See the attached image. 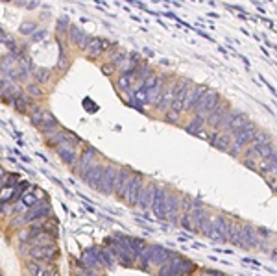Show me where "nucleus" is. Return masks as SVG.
Wrapping results in <instances>:
<instances>
[{
  "instance_id": "13",
  "label": "nucleus",
  "mask_w": 277,
  "mask_h": 276,
  "mask_svg": "<svg viewBox=\"0 0 277 276\" xmlns=\"http://www.w3.org/2000/svg\"><path fill=\"white\" fill-rule=\"evenodd\" d=\"M166 187L163 185H157L156 187V193H154V200H152V212L156 215L157 219H161V221H166Z\"/></svg>"
},
{
  "instance_id": "32",
  "label": "nucleus",
  "mask_w": 277,
  "mask_h": 276,
  "mask_svg": "<svg viewBox=\"0 0 277 276\" xmlns=\"http://www.w3.org/2000/svg\"><path fill=\"white\" fill-rule=\"evenodd\" d=\"M22 95V87L18 85V83H6V89H4V93H2V97L0 99H4V100L8 102V104H13V102L17 100L18 97Z\"/></svg>"
},
{
  "instance_id": "31",
  "label": "nucleus",
  "mask_w": 277,
  "mask_h": 276,
  "mask_svg": "<svg viewBox=\"0 0 277 276\" xmlns=\"http://www.w3.org/2000/svg\"><path fill=\"white\" fill-rule=\"evenodd\" d=\"M135 83H137V76H135V73L119 74V80H117V87H119V89H120L122 93L133 91Z\"/></svg>"
},
{
  "instance_id": "33",
  "label": "nucleus",
  "mask_w": 277,
  "mask_h": 276,
  "mask_svg": "<svg viewBox=\"0 0 277 276\" xmlns=\"http://www.w3.org/2000/svg\"><path fill=\"white\" fill-rule=\"evenodd\" d=\"M150 74H154V69L148 65L146 59H142V61L138 63L137 71H135V76H137V83H144L148 80V76H150ZM137 83H135V85H137Z\"/></svg>"
},
{
  "instance_id": "3",
  "label": "nucleus",
  "mask_w": 277,
  "mask_h": 276,
  "mask_svg": "<svg viewBox=\"0 0 277 276\" xmlns=\"http://www.w3.org/2000/svg\"><path fill=\"white\" fill-rule=\"evenodd\" d=\"M220 93L214 91V89H207V93L203 95L202 99H200V102L196 104V108H194V115L196 117H200V119H203L205 122H207V117L212 113V110L220 104Z\"/></svg>"
},
{
  "instance_id": "43",
  "label": "nucleus",
  "mask_w": 277,
  "mask_h": 276,
  "mask_svg": "<svg viewBox=\"0 0 277 276\" xmlns=\"http://www.w3.org/2000/svg\"><path fill=\"white\" fill-rule=\"evenodd\" d=\"M20 182V178H18L17 173H11V175H6V182H4V187H17V184Z\"/></svg>"
},
{
  "instance_id": "11",
  "label": "nucleus",
  "mask_w": 277,
  "mask_h": 276,
  "mask_svg": "<svg viewBox=\"0 0 277 276\" xmlns=\"http://www.w3.org/2000/svg\"><path fill=\"white\" fill-rule=\"evenodd\" d=\"M190 219H192L194 232H198V234H202V236H207V234H209L212 217L209 215V212H207L205 208L192 210V212H190Z\"/></svg>"
},
{
  "instance_id": "21",
  "label": "nucleus",
  "mask_w": 277,
  "mask_h": 276,
  "mask_svg": "<svg viewBox=\"0 0 277 276\" xmlns=\"http://www.w3.org/2000/svg\"><path fill=\"white\" fill-rule=\"evenodd\" d=\"M231 110H233V108H231L229 102H227V100H220V104H218V106L212 110L211 115L207 117V122H205V124H209L212 130H216V126L220 124V120L224 119V117H225V115H227Z\"/></svg>"
},
{
  "instance_id": "16",
  "label": "nucleus",
  "mask_w": 277,
  "mask_h": 276,
  "mask_svg": "<svg viewBox=\"0 0 277 276\" xmlns=\"http://www.w3.org/2000/svg\"><path fill=\"white\" fill-rule=\"evenodd\" d=\"M26 271L30 276H59L55 263H41V261H28Z\"/></svg>"
},
{
  "instance_id": "35",
  "label": "nucleus",
  "mask_w": 277,
  "mask_h": 276,
  "mask_svg": "<svg viewBox=\"0 0 277 276\" xmlns=\"http://www.w3.org/2000/svg\"><path fill=\"white\" fill-rule=\"evenodd\" d=\"M212 147L222 150V152H227L229 147H231V136L229 134H225V132H220V134H218V138L214 139Z\"/></svg>"
},
{
  "instance_id": "10",
  "label": "nucleus",
  "mask_w": 277,
  "mask_h": 276,
  "mask_svg": "<svg viewBox=\"0 0 277 276\" xmlns=\"http://www.w3.org/2000/svg\"><path fill=\"white\" fill-rule=\"evenodd\" d=\"M119 169L117 165H105V173L102 176L100 184H98V193L102 195H111L115 191V184H117V178H119Z\"/></svg>"
},
{
  "instance_id": "5",
  "label": "nucleus",
  "mask_w": 277,
  "mask_h": 276,
  "mask_svg": "<svg viewBox=\"0 0 277 276\" xmlns=\"http://www.w3.org/2000/svg\"><path fill=\"white\" fill-rule=\"evenodd\" d=\"M96 156H98V150L94 147H91V145H85V147H82V152H80V158H78V161H76V165L72 167V171H76L78 175L82 176L91 169L96 161Z\"/></svg>"
},
{
  "instance_id": "30",
  "label": "nucleus",
  "mask_w": 277,
  "mask_h": 276,
  "mask_svg": "<svg viewBox=\"0 0 277 276\" xmlns=\"http://www.w3.org/2000/svg\"><path fill=\"white\" fill-rule=\"evenodd\" d=\"M165 87H166V78L161 74L159 80L156 82V85L148 89V106H154V104H156V100L161 97V93L165 91Z\"/></svg>"
},
{
  "instance_id": "53",
  "label": "nucleus",
  "mask_w": 277,
  "mask_h": 276,
  "mask_svg": "<svg viewBox=\"0 0 277 276\" xmlns=\"http://www.w3.org/2000/svg\"><path fill=\"white\" fill-rule=\"evenodd\" d=\"M274 191H276V193H277V185H276V187H274Z\"/></svg>"
},
{
  "instance_id": "1",
  "label": "nucleus",
  "mask_w": 277,
  "mask_h": 276,
  "mask_svg": "<svg viewBox=\"0 0 277 276\" xmlns=\"http://www.w3.org/2000/svg\"><path fill=\"white\" fill-rule=\"evenodd\" d=\"M257 132V124L253 120H249L248 124H244L240 130H237L233 136H231V147L227 150V154L233 158H240L244 148L253 143V136Z\"/></svg>"
},
{
  "instance_id": "9",
  "label": "nucleus",
  "mask_w": 277,
  "mask_h": 276,
  "mask_svg": "<svg viewBox=\"0 0 277 276\" xmlns=\"http://www.w3.org/2000/svg\"><path fill=\"white\" fill-rule=\"evenodd\" d=\"M181 217V195L175 191H168L166 195V221L177 224Z\"/></svg>"
},
{
  "instance_id": "42",
  "label": "nucleus",
  "mask_w": 277,
  "mask_h": 276,
  "mask_svg": "<svg viewBox=\"0 0 277 276\" xmlns=\"http://www.w3.org/2000/svg\"><path fill=\"white\" fill-rule=\"evenodd\" d=\"M34 76L37 78V83L41 85V83H46L50 80V71H48V69H35Z\"/></svg>"
},
{
  "instance_id": "27",
  "label": "nucleus",
  "mask_w": 277,
  "mask_h": 276,
  "mask_svg": "<svg viewBox=\"0 0 277 276\" xmlns=\"http://www.w3.org/2000/svg\"><path fill=\"white\" fill-rule=\"evenodd\" d=\"M82 261L83 265L87 269H91V271H100L102 269V263H100V259H98V256H96V252H94V249H87V250H83V254H82Z\"/></svg>"
},
{
  "instance_id": "28",
  "label": "nucleus",
  "mask_w": 277,
  "mask_h": 276,
  "mask_svg": "<svg viewBox=\"0 0 277 276\" xmlns=\"http://www.w3.org/2000/svg\"><path fill=\"white\" fill-rule=\"evenodd\" d=\"M257 173L260 176H272V175H277V154L272 158H268V159H262L257 167Z\"/></svg>"
},
{
  "instance_id": "55",
  "label": "nucleus",
  "mask_w": 277,
  "mask_h": 276,
  "mask_svg": "<svg viewBox=\"0 0 277 276\" xmlns=\"http://www.w3.org/2000/svg\"><path fill=\"white\" fill-rule=\"evenodd\" d=\"M0 276H4V275H2V273H0Z\"/></svg>"
},
{
  "instance_id": "45",
  "label": "nucleus",
  "mask_w": 277,
  "mask_h": 276,
  "mask_svg": "<svg viewBox=\"0 0 277 276\" xmlns=\"http://www.w3.org/2000/svg\"><path fill=\"white\" fill-rule=\"evenodd\" d=\"M91 41H92V36H89V34L85 32V34L82 36V39H80V43H78L76 46H78L80 50H85V52H87V48H89V45H91Z\"/></svg>"
},
{
  "instance_id": "54",
  "label": "nucleus",
  "mask_w": 277,
  "mask_h": 276,
  "mask_svg": "<svg viewBox=\"0 0 277 276\" xmlns=\"http://www.w3.org/2000/svg\"><path fill=\"white\" fill-rule=\"evenodd\" d=\"M185 276H192V275H185Z\"/></svg>"
},
{
  "instance_id": "6",
  "label": "nucleus",
  "mask_w": 277,
  "mask_h": 276,
  "mask_svg": "<svg viewBox=\"0 0 277 276\" xmlns=\"http://www.w3.org/2000/svg\"><path fill=\"white\" fill-rule=\"evenodd\" d=\"M166 263H168V275L170 276L192 275L194 271L198 269L194 261L183 258V256H179V254H174V258L170 259V261H166Z\"/></svg>"
},
{
  "instance_id": "20",
  "label": "nucleus",
  "mask_w": 277,
  "mask_h": 276,
  "mask_svg": "<svg viewBox=\"0 0 277 276\" xmlns=\"http://www.w3.org/2000/svg\"><path fill=\"white\" fill-rule=\"evenodd\" d=\"M156 187H157L156 182H144V185H142V189H140L138 198H137L138 210H148V208H152V200H154Z\"/></svg>"
},
{
  "instance_id": "47",
  "label": "nucleus",
  "mask_w": 277,
  "mask_h": 276,
  "mask_svg": "<svg viewBox=\"0 0 277 276\" xmlns=\"http://www.w3.org/2000/svg\"><path fill=\"white\" fill-rule=\"evenodd\" d=\"M18 32L24 34V36H26V34H34V32H35V22H24L22 26L18 28Z\"/></svg>"
},
{
  "instance_id": "44",
  "label": "nucleus",
  "mask_w": 277,
  "mask_h": 276,
  "mask_svg": "<svg viewBox=\"0 0 277 276\" xmlns=\"http://www.w3.org/2000/svg\"><path fill=\"white\" fill-rule=\"evenodd\" d=\"M179 224H181V228H183V230L194 232L192 219H190V215H181V217H179Z\"/></svg>"
},
{
  "instance_id": "51",
  "label": "nucleus",
  "mask_w": 277,
  "mask_h": 276,
  "mask_svg": "<svg viewBox=\"0 0 277 276\" xmlns=\"http://www.w3.org/2000/svg\"><path fill=\"white\" fill-rule=\"evenodd\" d=\"M6 80L4 78H0V97H2V93H4V89H6Z\"/></svg>"
},
{
  "instance_id": "19",
  "label": "nucleus",
  "mask_w": 277,
  "mask_h": 276,
  "mask_svg": "<svg viewBox=\"0 0 277 276\" xmlns=\"http://www.w3.org/2000/svg\"><path fill=\"white\" fill-rule=\"evenodd\" d=\"M109 46L111 41H107V39H104V37H92L91 45L87 48V58L94 61V59H98L102 56H105V52L109 50Z\"/></svg>"
},
{
  "instance_id": "36",
  "label": "nucleus",
  "mask_w": 277,
  "mask_h": 276,
  "mask_svg": "<svg viewBox=\"0 0 277 276\" xmlns=\"http://www.w3.org/2000/svg\"><path fill=\"white\" fill-rule=\"evenodd\" d=\"M205 126H207V124H205V120L194 115L192 120H190L187 126H185V132H189V134H192V136H198L202 130H205Z\"/></svg>"
},
{
  "instance_id": "41",
  "label": "nucleus",
  "mask_w": 277,
  "mask_h": 276,
  "mask_svg": "<svg viewBox=\"0 0 277 276\" xmlns=\"http://www.w3.org/2000/svg\"><path fill=\"white\" fill-rule=\"evenodd\" d=\"M253 143H272V136L268 134L266 130L257 128L255 136H253Z\"/></svg>"
},
{
  "instance_id": "39",
  "label": "nucleus",
  "mask_w": 277,
  "mask_h": 276,
  "mask_svg": "<svg viewBox=\"0 0 277 276\" xmlns=\"http://www.w3.org/2000/svg\"><path fill=\"white\" fill-rule=\"evenodd\" d=\"M67 34H69V41H70L72 45H78V43H80V39H82V36L85 34V32H83L80 26H76V24H70Z\"/></svg>"
},
{
  "instance_id": "12",
  "label": "nucleus",
  "mask_w": 277,
  "mask_h": 276,
  "mask_svg": "<svg viewBox=\"0 0 277 276\" xmlns=\"http://www.w3.org/2000/svg\"><path fill=\"white\" fill-rule=\"evenodd\" d=\"M237 247H242V249H257V247H260V237L257 234V228L251 226V224H242L240 239Z\"/></svg>"
},
{
  "instance_id": "52",
  "label": "nucleus",
  "mask_w": 277,
  "mask_h": 276,
  "mask_svg": "<svg viewBox=\"0 0 277 276\" xmlns=\"http://www.w3.org/2000/svg\"><path fill=\"white\" fill-rule=\"evenodd\" d=\"M72 276H83V275H80V273H72Z\"/></svg>"
},
{
  "instance_id": "4",
  "label": "nucleus",
  "mask_w": 277,
  "mask_h": 276,
  "mask_svg": "<svg viewBox=\"0 0 277 276\" xmlns=\"http://www.w3.org/2000/svg\"><path fill=\"white\" fill-rule=\"evenodd\" d=\"M78 145H82V139H70V141H65L61 143L59 147L55 148V154L57 158L63 161L65 165H69L72 169L76 165V161H78V158H80V147Z\"/></svg>"
},
{
  "instance_id": "37",
  "label": "nucleus",
  "mask_w": 277,
  "mask_h": 276,
  "mask_svg": "<svg viewBox=\"0 0 277 276\" xmlns=\"http://www.w3.org/2000/svg\"><path fill=\"white\" fill-rule=\"evenodd\" d=\"M240 113H242L240 110H231L229 113H227V115H225V117H224V119L220 120V124L216 126V130H218V132H225V130L229 128L231 122H233V119H235L237 115H240Z\"/></svg>"
},
{
  "instance_id": "50",
  "label": "nucleus",
  "mask_w": 277,
  "mask_h": 276,
  "mask_svg": "<svg viewBox=\"0 0 277 276\" xmlns=\"http://www.w3.org/2000/svg\"><path fill=\"white\" fill-rule=\"evenodd\" d=\"M41 37H46V32H45V30H39L37 34H34V37H32V39H34V41H37V39H41Z\"/></svg>"
},
{
  "instance_id": "18",
  "label": "nucleus",
  "mask_w": 277,
  "mask_h": 276,
  "mask_svg": "<svg viewBox=\"0 0 277 276\" xmlns=\"http://www.w3.org/2000/svg\"><path fill=\"white\" fill-rule=\"evenodd\" d=\"M174 258V252L172 250L165 249L161 245H150V265H157L161 267L163 263L170 261Z\"/></svg>"
},
{
  "instance_id": "34",
  "label": "nucleus",
  "mask_w": 277,
  "mask_h": 276,
  "mask_svg": "<svg viewBox=\"0 0 277 276\" xmlns=\"http://www.w3.org/2000/svg\"><path fill=\"white\" fill-rule=\"evenodd\" d=\"M248 122H249V117H248V115H246V113H244V111H242L240 115H237V117L233 119V122H231V124H229V128L225 130V134H229V136H233V134H235L237 130H240V128H242V126H244V124H248Z\"/></svg>"
},
{
  "instance_id": "23",
  "label": "nucleus",
  "mask_w": 277,
  "mask_h": 276,
  "mask_svg": "<svg viewBox=\"0 0 277 276\" xmlns=\"http://www.w3.org/2000/svg\"><path fill=\"white\" fill-rule=\"evenodd\" d=\"M104 173H105V165H104V163H94V165L83 175V182L87 185H91V187H94V189H98V184H100Z\"/></svg>"
},
{
  "instance_id": "26",
  "label": "nucleus",
  "mask_w": 277,
  "mask_h": 276,
  "mask_svg": "<svg viewBox=\"0 0 277 276\" xmlns=\"http://www.w3.org/2000/svg\"><path fill=\"white\" fill-rule=\"evenodd\" d=\"M240 230H242V224H240L239 219L227 217V243H231V245H239Z\"/></svg>"
},
{
  "instance_id": "2",
  "label": "nucleus",
  "mask_w": 277,
  "mask_h": 276,
  "mask_svg": "<svg viewBox=\"0 0 277 276\" xmlns=\"http://www.w3.org/2000/svg\"><path fill=\"white\" fill-rule=\"evenodd\" d=\"M52 215V208L48 202H37L34 208H30L28 212H24L22 215H17L13 222L9 224L11 228H20V226H30L34 221L37 219H43V217H48Z\"/></svg>"
},
{
  "instance_id": "48",
  "label": "nucleus",
  "mask_w": 277,
  "mask_h": 276,
  "mask_svg": "<svg viewBox=\"0 0 277 276\" xmlns=\"http://www.w3.org/2000/svg\"><path fill=\"white\" fill-rule=\"evenodd\" d=\"M69 26H70V22L67 17H61L57 20V32H69Z\"/></svg>"
},
{
  "instance_id": "49",
  "label": "nucleus",
  "mask_w": 277,
  "mask_h": 276,
  "mask_svg": "<svg viewBox=\"0 0 277 276\" xmlns=\"http://www.w3.org/2000/svg\"><path fill=\"white\" fill-rule=\"evenodd\" d=\"M6 175H8V173H6V171H4L2 167H0V191L4 189V182H6Z\"/></svg>"
},
{
  "instance_id": "17",
  "label": "nucleus",
  "mask_w": 277,
  "mask_h": 276,
  "mask_svg": "<svg viewBox=\"0 0 277 276\" xmlns=\"http://www.w3.org/2000/svg\"><path fill=\"white\" fill-rule=\"evenodd\" d=\"M207 85H192L189 93H187V97H185V102H183V113H192L194 108H196V104L200 102L203 95L207 93Z\"/></svg>"
},
{
  "instance_id": "24",
  "label": "nucleus",
  "mask_w": 277,
  "mask_h": 276,
  "mask_svg": "<svg viewBox=\"0 0 277 276\" xmlns=\"http://www.w3.org/2000/svg\"><path fill=\"white\" fill-rule=\"evenodd\" d=\"M70 139H78V136H74V134H70V132L59 128L55 134H52V136H48V138H46V145H48L50 148H57L61 143L70 141Z\"/></svg>"
},
{
  "instance_id": "15",
  "label": "nucleus",
  "mask_w": 277,
  "mask_h": 276,
  "mask_svg": "<svg viewBox=\"0 0 277 276\" xmlns=\"http://www.w3.org/2000/svg\"><path fill=\"white\" fill-rule=\"evenodd\" d=\"M142 185H144V175L135 173V175H133V180H131L128 185V191H126V197H124V202L128 204V206H131V208L137 206V198H138L140 189H142Z\"/></svg>"
},
{
  "instance_id": "40",
  "label": "nucleus",
  "mask_w": 277,
  "mask_h": 276,
  "mask_svg": "<svg viewBox=\"0 0 277 276\" xmlns=\"http://www.w3.org/2000/svg\"><path fill=\"white\" fill-rule=\"evenodd\" d=\"M192 212V197L181 195V215H190Z\"/></svg>"
},
{
  "instance_id": "46",
  "label": "nucleus",
  "mask_w": 277,
  "mask_h": 276,
  "mask_svg": "<svg viewBox=\"0 0 277 276\" xmlns=\"http://www.w3.org/2000/svg\"><path fill=\"white\" fill-rule=\"evenodd\" d=\"M100 71H102V73H104V74H105V76H113V74H115V73H119V69H117V67H115V65H113V63H109V61L102 63Z\"/></svg>"
},
{
  "instance_id": "29",
  "label": "nucleus",
  "mask_w": 277,
  "mask_h": 276,
  "mask_svg": "<svg viewBox=\"0 0 277 276\" xmlns=\"http://www.w3.org/2000/svg\"><path fill=\"white\" fill-rule=\"evenodd\" d=\"M35 106V102H34V99H30L28 95H20L17 100L13 102V108H15V111H18V113H22V115H30L32 113V108Z\"/></svg>"
},
{
  "instance_id": "22",
  "label": "nucleus",
  "mask_w": 277,
  "mask_h": 276,
  "mask_svg": "<svg viewBox=\"0 0 277 276\" xmlns=\"http://www.w3.org/2000/svg\"><path fill=\"white\" fill-rule=\"evenodd\" d=\"M41 198H43V193H41V191L37 195L26 193L17 204H15V206H13V213H15V215H22V213L28 212L30 208H34L37 202H41Z\"/></svg>"
},
{
  "instance_id": "38",
  "label": "nucleus",
  "mask_w": 277,
  "mask_h": 276,
  "mask_svg": "<svg viewBox=\"0 0 277 276\" xmlns=\"http://www.w3.org/2000/svg\"><path fill=\"white\" fill-rule=\"evenodd\" d=\"M26 95L30 99H43V97H45V89H43L39 83H28Z\"/></svg>"
},
{
  "instance_id": "8",
  "label": "nucleus",
  "mask_w": 277,
  "mask_h": 276,
  "mask_svg": "<svg viewBox=\"0 0 277 276\" xmlns=\"http://www.w3.org/2000/svg\"><path fill=\"white\" fill-rule=\"evenodd\" d=\"M207 237L216 243H225L227 241V215H216L212 217L211 228Z\"/></svg>"
},
{
  "instance_id": "14",
  "label": "nucleus",
  "mask_w": 277,
  "mask_h": 276,
  "mask_svg": "<svg viewBox=\"0 0 277 276\" xmlns=\"http://www.w3.org/2000/svg\"><path fill=\"white\" fill-rule=\"evenodd\" d=\"M133 175H135V173H133L129 167H120V169H119V178H117L115 191H113V193L117 195V198L124 200V197H126V191H128L129 182L133 180Z\"/></svg>"
},
{
  "instance_id": "25",
  "label": "nucleus",
  "mask_w": 277,
  "mask_h": 276,
  "mask_svg": "<svg viewBox=\"0 0 277 276\" xmlns=\"http://www.w3.org/2000/svg\"><path fill=\"white\" fill-rule=\"evenodd\" d=\"M140 61H142V59H140V54H137V52H129V54L126 56V59H124V63L119 67V73L120 74L135 73Z\"/></svg>"
},
{
  "instance_id": "7",
  "label": "nucleus",
  "mask_w": 277,
  "mask_h": 276,
  "mask_svg": "<svg viewBox=\"0 0 277 276\" xmlns=\"http://www.w3.org/2000/svg\"><path fill=\"white\" fill-rule=\"evenodd\" d=\"M28 256L34 261L41 263H55V259L59 256V247L57 245H48V247H30Z\"/></svg>"
}]
</instances>
